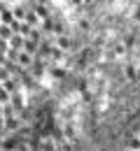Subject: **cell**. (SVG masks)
Wrapping results in <instances>:
<instances>
[{
  "mask_svg": "<svg viewBox=\"0 0 140 151\" xmlns=\"http://www.w3.org/2000/svg\"><path fill=\"white\" fill-rule=\"evenodd\" d=\"M33 7L0 5V130L17 112L38 65V28Z\"/></svg>",
  "mask_w": 140,
  "mask_h": 151,
  "instance_id": "1",
  "label": "cell"
}]
</instances>
